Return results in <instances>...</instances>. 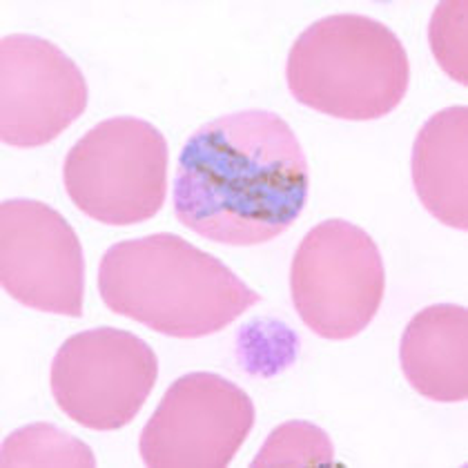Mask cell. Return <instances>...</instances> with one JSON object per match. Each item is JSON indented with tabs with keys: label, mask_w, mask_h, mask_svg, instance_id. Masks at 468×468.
Segmentation results:
<instances>
[{
	"label": "cell",
	"mask_w": 468,
	"mask_h": 468,
	"mask_svg": "<svg viewBox=\"0 0 468 468\" xmlns=\"http://www.w3.org/2000/svg\"><path fill=\"white\" fill-rule=\"evenodd\" d=\"M159 379V359L134 333L94 328L68 337L49 370L60 413L83 429L112 432L136 420Z\"/></svg>",
	"instance_id": "8992f818"
},
{
	"label": "cell",
	"mask_w": 468,
	"mask_h": 468,
	"mask_svg": "<svg viewBox=\"0 0 468 468\" xmlns=\"http://www.w3.org/2000/svg\"><path fill=\"white\" fill-rule=\"evenodd\" d=\"M466 16L468 3H440L429 25V43L437 65L460 85H468Z\"/></svg>",
	"instance_id": "5bb4252c"
},
{
	"label": "cell",
	"mask_w": 468,
	"mask_h": 468,
	"mask_svg": "<svg viewBox=\"0 0 468 468\" xmlns=\"http://www.w3.org/2000/svg\"><path fill=\"white\" fill-rule=\"evenodd\" d=\"M250 395L215 373H187L163 395L141 431L139 455L152 468H226L250 435Z\"/></svg>",
	"instance_id": "52a82bcc"
},
{
	"label": "cell",
	"mask_w": 468,
	"mask_h": 468,
	"mask_svg": "<svg viewBox=\"0 0 468 468\" xmlns=\"http://www.w3.org/2000/svg\"><path fill=\"white\" fill-rule=\"evenodd\" d=\"M399 364L417 395L440 404L468 399V313L435 303L415 314L399 344Z\"/></svg>",
	"instance_id": "30bf717a"
},
{
	"label": "cell",
	"mask_w": 468,
	"mask_h": 468,
	"mask_svg": "<svg viewBox=\"0 0 468 468\" xmlns=\"http://www.w3.org/2000/svg\"><path fill=\"white\" fill-rule=\"evenodd\" d=\"M88 80L48 38L9 34L0 40V139L34 150L58 139L88 110Z\"/></svg>",
	"instance_id": "9c48e42d"
},
{
	"label": "cell",
	"mask_w": 468,
	"mask_h": 468,
	"mask_svg": "<svg viewBox=\"0 0 468 468\" xmlns=\"http://www.w3.org/2000/svg\"><path fill=\"white\" fill-rule=\"evenodd\" d=\"M308 159L286 119L241 110L187 136L175 183L176 221L212 243L252 248L288 232L308 203Z\"/></svg>",
	"instance_id": "6da1fadb"
},
{
	"label": "cell",
	"mask_w": 468,
	"mask_h": 468,
	"mask_svg": "<svg viewBox=\"0 0 468 468\" xmlns=\"http://www.w3.org/2000/svg\"><path fill=\"white\" fill-rule=\"evenodd\" d=\"M333 462L335 446L328 432L313 421L292 420L266 437L252 466H330Z\"/></svg>",
	"instance_id": "4fadbf2b"
},
{
	"label": "cell",
	"mask_w": 468,
	"mask_h": 468,
	"mask_svg": "<svg viewBox=\"0 0 468 468\" xmlns=\"http://www.w3.org/2000/svg\"><path fill=\"white\" fill-rule=\"evenodd\" d=\"M0 283L20 306L83 317L85 257L68 218L43 201L7 198L0 206Z\"/></svg>",
	"instance_id": "ba28073f"
},
{
	"label": "cell",
	"mask_w": 468,
	"mask_h": 468,
	"mask_svg": "<svg viewBox=\"0 0 468 468\" xmlns=\"http://www.w3.org/2000/svg\"><path fill=\"white\" fill-rule=\"evenodd\" d=\"M99 294L114 314L175 339L221 333L261 302L226 263L172 232L110 246Z\"/></svg>",
	"instance_id": "7a4b0ae2"
},
{
	"label": "cell",
	"mask_w": 468,
	"mask_h": 468,
	"mask_svg": "<svg viewBox=\"0 0 468 468\" xmlns=\"http://www.w3.org/2000/svg\"><path fill=\"white\" fill-rule=\"evenodd\" d=\"M165 136L150 121L114 116L85 132L63 161V186L85 217L136 226L159 215L167 195Z\"/></svg>",
	"instance_id": "277c9868"
},
{
	"label": "cell",
	"mask_w": 468,
	"mask_h": 468,
	"mask_svg": "<svg viewBox=\"0 0 468 468\" xmlns=\"http://www.w3.org/2000/svg\"><path fill=\"white\" fill-rule=\"evenodd\" d=\"M0 464L12 466H96L94 452L79 437L48 421H37L9 432L3 441Z\"/></svg>",
	"instance_id": "7c38bea8"
},
{
	"label": "cell",
	"mask_w": 468,
	"mask_h": 468,
	"mask_svg": "<svg viewBox=\"0 0 468 468\" xmlns=\"http://www.w3.org/2000/svg\"><path fill=\"white\" fill-rule=\"evenodd\" d=\"M294 101L342 121H378L399 108L410 83L404 43L364 14H333L299 34L286 60Z\"/></svg>",
	"instance_id": "3957f363"
},
{
	"label": "cell",
	"mask_w": 468,
	"mask_h": 468,
	"mask_svg": "<svg viewBox=\"0 0 468 468\" xmlns=\"http://www.w3.org/2000/svg\"><path fill=\"white\" fill-rule=\"evenodd\" d=\"M468 108L451 105L417 132L410 175L421 206L452 230H468Z\"/></svg>",
	"instance_id": "8fae6325"
},
{
	"label": "cell",
	"mask_w": 468,
	"mask_h": 468,
	"mask_svg": "<svg viewBox=\"0 0 468 468\" xmlns=\"http://www.w3.org/2000/svg\"><path fill=\"white\" fill-rule=\"evenodd\" d=\"M290 292L299 319L317 337L348 342L378 317L386 292L379 246L344 218L317 223L297 246Z\"/></svg>",
	"instance_id": "5b68a950"
}]
</instances>
